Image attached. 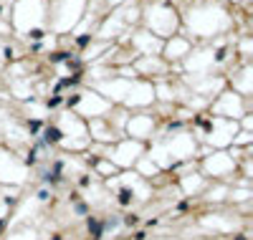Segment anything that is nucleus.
I'll use <instances>...</instances> for the list:
<instances>
[{
	"label": "nucleus",
	"mask_w": 253,
	"mask_h": 240,
	"mask_svg": "<svg viewBox=\"0 0 253 240\" xmlns=\"http://www.w3.org/2000/svg\"><path fill=\"white\" fill-rule=\"evenodd\" d=\"M46 134H48V139H53V142H58V139H61V134H58V129H48Z\"/></svg>",
	"instance_id": "nucleus-1"
}]
</instances>
